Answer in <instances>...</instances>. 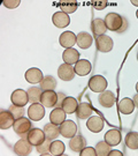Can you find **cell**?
I'll return each instance as SVG.
<instances>
[{
  "label": "cell",
  "mask_w": 138,
  "mask_h": 156,
  "mask_svg": "<svg viewBox=\"0 0 138 156\" xmlns=\"http://www.w3.org/2000/svg\"><path fill=\"white\" fill-rule=\"evenodd\" d=\"M105 24L107 29L110 31H116V33H122L127 29V20L117 14V13H108L105 17Z\"/></svg>",
  "instance_id": "cell-1"
},
{
  "label": "cell",
  "mask_w": 138,
  "mask_h": 156,
  "mask_svg": "<svg viewBox=\"0 0 138 156\" xmlns=\"http://www.w3.org/2000/svg\"><path fill=\"white\" fill-rule=\"evenodd\" d=\"M107 80L101 75H94L89 81V88L94 93H103L107 88Z\"/></svg>",
  "instance_id": "cell-2"
},
{
  "label": "cell",
  "mask_w": 138,
  "mask_h": 156,
  "mask_svg": "<svg viewBox=\"0 0 138 156\" xmlns=\"http://www.w3.org/2000/svg\"><path fill=\"white\" fill-rule=\"evenodd\" d=\"M31 122L25 117H21L15 120V123L13 125L14 132L19 135H23V134H28L31 131Z\"/></svg>",
  "instance_id": "cell-3"
},
{
  "label": "cell",
  "mask_w": 138,
  "mask_h": 156,
  "mask_svg": "<svg viewBox=\"0 0 138 156\" xmlns=\"http://www.w3.org/2000/svg\"><path fill=\"white\" fill-rule=\"evenodd\" d=\"M28 116L31 120L39 122L45 116V106L40 103H32L28 109Z\"/></svg>",
  "instance_id": "cell-4"
},
{
  "label": "cell",
  "mask_w": 138,
  "mask_h": 156,
  "mask_svg": "<svg viewBox=\"0 0 138 156\" xmlns=\"http://www.w3.org/2000/svg\"><path fill=\"white\" fill-rule=\"evenodd\" d=\"M12 104L17 106H25L29 102V96H28V91L23 89H16L13 91L11 96Z\"/></svg>",
  "instance_id": "cell-5"
},
{
  "label": "cell",
  "mask_w": 138,
  "mask_h": 156,
  "mask_svg": "<svg viewBox=\"0 0 138 156\" xmlns=\"http://www.w3.org/2000/svg\"><path fill=\"white\" fill-rule=\"evenodd\" d=\"M59 128H60L61 135L68 139L72 138L77 132V126L72 120H65L61 125H59Z\"/></svg>",
  "instance_id": "cell-6"
},
{
  "label": "cell",
  "mask_w": 138,
  "mask_h": 156,
  "mask_svg": "<svg viewBox=\"0 0 138 156\" xmlns=\"http://www.w3.org/2000/svg\"><path fill=\"white\" fill-rule=\"evenodd\" d=\"M58 103V94L54 90H45L40 97V104L45 108H53Z\"/></svg>",
  "instance_id": "cell-7"
},
{
  "label": "cell",
  "mask_w": 138,
  "mask_h": 156,
  "mask_svg": "<svg viewBox=\"0 0 138 156\" xmlns=\"http://www.w3.org/2000/svg\"><path fill=\"white\" fill-rule=\"evenodd\" d=\"M32 151V145L28 141V139L19 140L14 145V153L19 156H28Z\"/></svg>",
  "instance_id": "cell-8"
},
{
  "label": "cell",
  "mask_w": 138,
  "mask_h": 156,
  "mask_svg": "<svg viewBox=\"0 0 138 156\" xmlns=\"http://www.w3.org/2000/svg\"><path fill=\"white\" fill-rule=\"evenodd\" d=\"M96 45H97L98 51H100V52H109L113 49V39L107 35L97 36Z\"/></svg>",
  "instance_id": "cell-9"
},
{
  "label": "cell",
  "mask_w": 138,
  "mask_h": 156,
  "mask_svg": "<svg viewBox=\"0 0 138 156\" xmlns=\"http://www.w3.org/2000/svg\"><path fill=\"white\" fill-rule=\"evenodd\" d=\"M60 45L65 49H70L75 44H77V36L72 31H65L59 37Z\"/></svg>",
  "instance_id": "cell-10"
},
{
  "label": "cell",
  "mask_w": 138,
  "mask_h": 156,
  "mask_svg": "<svg viewBox=\"0 0 138 156\" xmlns=\"http://www.w3.org/2000/svg\"><path fill=\"white\" fill-rule=\"evenodd\" d=\"M27 139L32 146H38L46 140V136H45L44 131L39 128H31V131L28 133Z\"/></svg>",
  "instance_id": "cell-11"
},
{
  "label": "cell",
  "mask_w": 138,
  "mask_h": 156,
  "mask_svg": "<svg viewBox=\"0 0 138 156\" xmlns=\"http://www.w3.org/2000/svg\"><path fill=\"white\" fill-rule=\"evenodd\" d=\"M75 74L76 73H75V69H74L72 65H69V64H66V62H63L62 65H60L59 69H58V75L63 81H70V80H72L74 76H75Z\"/></svg>",
  "instance_id": "cell-12"
},
{
  "label": "cell",
  "mask_w": 138,
  "mask_h": 156,
  "mask_svg": "<svg viewBox=\"0 0 138 156\" xmlns=\"http://www.w3.org/2000/svg\"><path fill=\"white\" fill-rule=\"evenodd\" d=\"M15 120L16 119L9 110H1L0 111V128L1 129H7L9 127H13Z\"/></svg>",
  "instance_id": "cell-13"
},
{
  "label": "cell",
  "mask_w": 138,
  "mask_h": 156,
  "mask_svg": "<svg viewBox=\"0 0 138 156\" xmlns=\"http://www.w3.org/2000/svg\"><path fill=\"white\" fill-rule=\"evenodd\" d=\"M52 22L58 28H65L67 26H69L70 17L68 14L63 13V12H55L52 16Z\"/></svg>",
  "instance_id": "cell-14"
},
{
  "label": "cell",
  "mask_w": 138,
  "mask_h": 156,
  "mask_svg": "<svg viewBox=\"0 0 138 156\" xmlns=\"http://www.w3.org/2000/svg\"><path fill=\"white\" fill-rule=\"evenodd\" d=\"M25 80L30 83H40L42 80L44 79V75H43V72L37 68V67H31L29 68L27 72H25Z\"/></svg>",
  "instance_id": "cell-15"
},
{
  "label": "cell",
  "mask_w": 138,
  "mask_h": 156,
  "mask_svg": "<svg viewBox=\"0 0 138 156\" xmlns=\"http://www.w3.org/2000/svg\"><path fill=\"white\" fill-rule=\"evenodd\" d=\"M86 127L92 133H99L104 128V120L99 116H91L86 122Z\"/></svg>",
  "instance_id": "cell-16"
},
{
  "label": "cell",
  "mask_w": 138,
  "mask_h": 156,
  "mask_svg": "<svg viewBox=\"0 0 138 156\" xmlns=\"http://www.w3.org/2000/svg\"><path fill=\"white\" fill-rule=\"evenodd\" d=\"M98 101H99V103L101 106H104V108H112V106L115 104L116 97L112 91L105 90V91L100 93L99 97H98Z\"/></svg>",
  "instance_id": "cell-17"
},
{
  "label": "cell",
  "mask_w": 138,
  "mask_h": 156,
  "mask_svg": "<svg viewBox=\"0 0 138 156\" xmlns=\"http://www.w3.org/2000/svg\"><path fill=\"white\" fill-rule=\"evenodd\" d=\"M74 69H75V73L77 75H79V76H85V75H88L89 73L91 72L92 66H91V62H89V60L82 59V60H78L75 64Z\"/></svg>",
  "instance_id": "cell-18"
},
{
  "label": "cell",
  "mask_w": 138,
  "mask_h": 156,
  "mask_svg": "<svg viewBox=\"0 0 138 156\" xmlns=\"http://www.w3.org/2000/svg\"><path fill=\"white\" fill-rule=\"evenodd\" d=\"M62 59L66 64L69 65H75L76 62L79 60V52L77 50H75L74 48L70 49H66L62 53Z\"/></svg>",
  "instance_id": "cell-19"
},
{
  "label": "cell",
  "mask_w": 138,
  "mask_h": 156,
  "mask_svg": "<svg viewBox=\"0 0 138 156\" xmlns=\"http://www.w3.org/2000/svg\"><path fill=\"white\" fill-rule=\"evenodd\" d=\"M122 140V135L121 132L119 129H109L107 133L105 134V141L108 144V145L112 147V146H117L120 145Z\"/></svg>",
  "instance_id": "cell-20"
},
{
  "label": "cell",
  "mask_w": 138,
  "mask_h": 156,
  "mask_svg": "<svg viewBox=\"0 0 138 156\" xmlns=\"http://www.w3.org/2000/svg\"><path fill=\"white\" fill-rule=\"evenodd\" d=\"M67 113L62 108H55L50 115V123L54 124V125H61L66 120Z\"/></svg>",
  "instance_id": "cell-21"
},
{
  "label": "cell",
  "mask_w": 138,
  "mask_h": 156,
  "mask_svg": "<svg viewBox=\"0 0 138 156\" xmlns=\"http://www.w3.org/2000/svg\"><path fill=\"white\" fill-rule=\"evenodd\" d=\"M43 131H44L46 139L51 140V141L58 139V136L61 135L60 128L58 127V125H54V124H52V123L46 124L44 126V129H43Z\"/></svg>",
  "instance_id": "cell-22"
},
{
  "label": "cell",
  "mask_w": 138,
  "mask_h": 156,
  "mask_svg": "<svg viewBox=\"0 0 138 156\" xmlns=\"http://www.w3.org/2000/svg\"><path fill=\"white\" fill-rule=\"evenodd\" d=\"M69 147L72 151H81L83 148L86 147V141L82 135H74L72 138H70Z\"/></svg>",
  "instance_id": "cell-23"
},
{
  "label": "cell",
  "mask_w": 138,
  "mask_h": 156,
  "mask_svg": "<svg viewBox=\"0 0 138 156\" xmlns=\"http://www.w3.org/2000/svg\"><path fill=\"white\" fill-rule=\"evenodd\" d=\"M76 116L79 119H89L92 116V106L85 102L78 104L77 110H76Z\"/></svg>",
  "instance_id": "cell-24"
},
{
  "label": "cell",
  "mask_w": 138,
  "mask_h": 156,
  "mask_svg": "<svg viewBox=\"0 0 138 156\" xmlns=\"http://www.w3.org/2000/svg\"><path fill=\"white\" fill-rule=\"evenodd\" d=\"M77 106H78V103H77V100L75 98V97H70V96H68L65 98V101L62 102V105L61 108L65 110L66 113H69V115H72L74 112H76L77 110Z\"/></svg>",
  "instance_id": "cell-25"
},
{
  "label": "cell",
  "mask_w": 138,
  "mask_h": 156,
  "mask_svg": "<svg viewBox=\"0 0 138 156\" xmlns=\"http://www.w3.org/2000/svg\"><path fill=\"white\" fill-rule=\"evenodd\" d=\"M135 108L136 106L133 104V101L131 98H128V97L121 100L120 103H119V110L123 115H130V113H133Z\"/></svg>",
  "instance_id": "cell-26"
},
{
  "label": "cell",
  "mask_w": 138,
  "mask_h": 156,
  "mask_svg": "<svg viewBox=\"0 0 138 156\" xmlns=\"http://www.w3.org/2000/svg\"><path fill=\"white\" fill-rule=\"evenodd\" d=\"M92 36L88 33H79L77 35V45L83 49V50H86L89 49L91 45H92Z\"/></svg>",
  "instance_id": "cell-27"
},
{
  "label": "cell",
  "mask_w": 138,
  "mask_h": 156,
  "mask_svg": "<svg viewBox=\"0 0 138 156\" xmlns=\"http://www.w3.org/2000/svg\"><path fill=\"white\" fill-rule=\"evenodd\" d=\"M91 29H92V33L96 36H101V35H105L107 27L105 24V21L101 20V19H96L92 21L91 24Z\"/></svg>",
  "instance_id": "cell-28"
},
{
  "label": "cell",
  "mask_w": 138,
  "mask_h": 156,
  "mask_svg": "<svg viewBox=\"0 0 138 156\" xmlns=\"http://www.w3.org/2000/svg\"><path fill=\"white\" fill-rule=\"evenodd\" d=\"M66 151V147H65V144L60 141V140H53L52 144H51V155L53 156H60L62 155Z\"/></svg>",
  "instance_id": "cell-29"
},
{
  "label": "cell",
  "mask_w": 138,
  "mask_h": 156,
  "mask_svg": "<svg viewBox=\"0 0 138 156\" xmlns=\"http://www.w3.org/2000/svg\"><path fill=\"white\" fill-rule=\"evenodd\" d=\"M43 94V89L40 87H31L28 89V96H29V102L32 103H39L40 102V97Z\"/></svg>",
  "instance_id": "cell-30"
},
{
  "label": "cell",
  "mask_w": 138,
  "mask_h": 156,
  "mask_svg": "<svg viewBox=\"0 0 138 156\" xmlns=\"http://www.w3.org/2000/svg\"><path fill=\"white\" fill-rule=\"evenodd\" d=\"M56 87V81L52 75H46L44 76V79L40 82V88L43 89V91L45 90H54Z\"/></svg>",
  "instance_id": "cell-31"
},
{
  "label": "cell",
  "mask_w": 138,
  "mask_h": 156,
  "mask_svg": "<svg viewBox=\"0 0 138 156\" xmlns=\"http://www.w3.org/2000/svg\"><path fill=\"white\" fill-rule=\"evenodd\" d=\"M126 145L130 149H138V133L137 132H130L126 136Z\"/></svg>",
  "instance_id": "cell-32"
},
{
  "label": "cell",
  "mask_w": 138,
  "mask_h": 156,
  "mask_svg": "<svg viewBox=\"0 0 138 156\" xmlns=\"http://www.w3.org/2000/svg\"><path fill=\"white\" fill-rule=\"evenodd\" d=\"M96 151L98 156H109L110 146L106 141H100L96 146Z\"/></svg>",
  "instance_id": "cell-33"
},
{
  "label": "cell",
  "mask_w": 138,
  "mask_h": 156,
  "mask_svg": "<svg viewBox=\"0 0 138 156\" xmlns=\"http://www.w3.org/2000/svg\"><path fill=\"white\" fill-rule=\"evenodd\" d=\"M78 4L76 1H66V2H62L60 5L61 12L66 13V14H72L77 9Z\"/></svg>",
  "instance_id": "cell-34"
},
{
  "label": "cell",
  "mask_w": 138,
  "mask_h": 156,
  "mask_svg": "<svg viewBox=\"0 0 138 156\" xmlns=\"http://www.w3.org/2000/svg\"><path fill=\"white\" fill-rule=\"evenodd\" d=\"M51 140L46 139L44 142H42L40 145L36 146V148H37V151H38L40 155H50L51 154Z\"/></svg>",
  "instance_id": "cell-35"
},
{
  "label": "cell",
  "mask_w": 138,
  "mask_h": 156,
  "mask_svg": "<svg viewBox=\"0 0 138 156\" xmlns=\"http://www.w3.org/2000/svg\"><path fill=\"white\" fill-rule=\"evenodd\" d=\"M9 111L13 113V116L15 117V119H19V118H21L24 116V108L23 106H17V105H14V104H12L9 106Z\"/></svg>",
  "instance_id": "cell-36"
},
{
  "label": "cell",
  "mask_w": 138,
  "mask_h": 156,
  "mask_svg": "<svg viewBox=\"0 0 138 156\" xmlns=\"http://www.w3.org/2000/svg\"><path fill=\"white\" fill-rule=\"evenodd\" d=\"M79 155L81 156H97V151H96V148L85 147V148H83L82 151H79Z\"/></svg>",
  "instance_id": "cell-37"
},
{
  "label": "cell",
  "mask_w": 138,
  "mask_h": 156,
  "mask_svg": "<svg viewBox=\"0 0 138 156\" xmlns=\"http://www.w3.org/2000/svg\"><path fill=\"white\" fill-rule=\"evenodd\" d=\"M20 4H21L20 0H4L2 1V5L7 8H16V7H19Z\"/></svg>",
  "instance_id": "cell-38"
},
{
  "label": "cell",
  "mask_w": 138,
  "mask_h": 156,
  "mask_svg": "<svg viewBox=\"0 0 138 156\" xmlns=\"http://www.w3.org/2000/svg\"><path fill=\"white\" fill-rule=\"evenodd\" d=\"M108 5V2L106 0H103V1H92V6H93L98 11H101V9H105Z\"/></svg>",
  "instance_id": "cell-39"
},
{
  "label": "cell",
  "mask_w": 138,
  "mask_h": 156,
  "mask_svg": "<svg viewBox=\"0 0 138 156\" xmlns=\"http://www.w3.org/2000/svg\"><path fill=\"white\" fill-rule=\"evenodd\" d=\"M67 96L63 93H58V103H56V108H61V105H62V102L65 101V98H66Z\"/></svg>",
  "instance_id": "cell-40"
},
{
  "label": "cell",
  "mask_w": 138,
  "mask_h": 156,
  "mask_svg": "<svg viewBox=\"0 0 138 156\" xmlns=\"http://www.w3.org/2000/svg\"><path fill=\"white\" fill-rule=\"evenodd\" d=\"M109 156H123V154L120 151H110Z\"/></svg>",
  "instance_id": "cell-41"
},
{
  "label": "cell",
  "mask_w": 138,
  "mask_h": 156,
  "mask_svg": "<svg viewBox=\"0 0 138 156\" xmlns=\"http://www.w3.org/2000/svg\"><path fill=\"white\" fill-rule=\"evenodd\" d=\"M133 104H135V106L138 109V94H136L135 96H133Z\"/></svg>",
  "instance_id": "cell-42"
},
{
  "label": "cell",
  "mask_w": 138,
  "mask_h": 156,
  "mask_svg": "<svg viewBox=\"0 0 138 156\" xmlns=\"http://www.w3.org/2000/svg\"><path fill=\"white\" fill-rule=\"evenodd\" d=\"M131 4H133V6L138 7V0H131Z\"/></svg>",
  "instance_id": "cell-43"
},
{
  "label": "cell",
  "mask_w": 138,
  "mask_h": 156,
  "mask_svg": "<svg viewBox=\"0 0 138 156\" xmlns=\"http://www.w3.org/2000/svg\"><path fill=\"white\" fill-rule=\"evenodd\" d=\"M136 90H137V94H138V82H137V84H136Z\"/></svg>",
  "instance_id": "cell-44"
},
{
  "label": "cell",
  "mask_w": 138,
  "mask_h": 156,
  "mask_svg": "<svg viewBox=\"0 0 138 156\" xmlns=\"http://www.w3.org/2000/svg\"><path fill=\"white\" fill-rule=\"evenodd\" d=\"M136 16H137V19H138V11L136 12Z\"/></svg>",
  "instance_id": "cell-45"
},
{
  "label": "cell",
  "mask_w": 138,
  "mask_h": 156,
  "mask_svg": "<svg viewBox=\"0 0 138 156\" xmlns=\"http://www.w3.org/2000/svg\"><path fill=\"white\" fill-rule=\"evenodd\" d=\"M137 60H138V55H137Z\"/></svg>",
  "instance_id": "cell-46"
}]
</instances>
